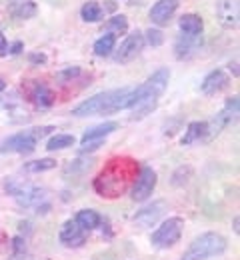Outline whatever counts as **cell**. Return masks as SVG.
<instances>
[{
	"instance_id": "7",
	"label": "cell",
	"mask_w": 240,
	"mask_h": 260,
	"mask_svg": "<svg viewBox=\"0 0 240 260\" xmlns=\"http://www.w3.org/2000/svg\"><path fill=\"white\" fill-rule=\"evenodd\" d=\"M236 114H238V96H232L226 102V106H224L210 122H206L204 140H212L214 136H218L222 130L226 128V126L236 118Z\"/></svg>"
},
{
	"instance_id": "34",
	"label": "cell",
	"mask_w": 240,
	"mask_h": 260,
	"mask_svg": "<svg viewBox=\"0 0 240 260\" xmlns=\"http://www.w3.org/2000/svg\"><path fill=\"white\" fill-rule=\"evenodd\" d=\"M8 52H10V54H20V52H22V42H14Z\"/></svg>"
},
{
	"instance_id": "3",
	"label": "cell",
	"mask_w": 240,
	"mask_h": 260,
	"mask_svg": "<svg viewBox=\"0 0 240 260\" xmlns=\"http://www.w3.org/2000/svg\"><path fill=\"white\" fill-rule=\"evenodd\" d=\"M168 78H170V70L168 68H158L144 84L140 86H132L130 90V108H134L136 104H142V102H152L156 104V100L160 98V94L166 90L168 86Z\"/></svg>"
},
{
	"instance_id": "22",
	"label": "cell",
	"mask_w": 240,
	"mask_h": 260,
	"mask_svg": "<svg viewBox=\"0 0 240 260\" xmlns=\"http://www.w3.org/2000/svg\"><path fill=\"white\" fill-rule=\"evenodd\" d=\"M80 16H82L86 22H100L104 18V8L98 2L90 0V2H86V4L80 8Z\"/></svg>"
},
{
	"instance_id": "9",
	"label": "cell",
	"mask_w": 240,
	"mask_h": 260,
	"mask_svg": "<svg viewBox=\"0 0 240 260\" xmlns=\"http://www.w3.org/2000/svg\"><path fill=\"white\" fill-rule=\"evenodd\" d=\"M144 48V34L132 32L126 36V40L120 44V48L114 52V60L120 64H126L130 60H134Z\"/></svg>"
},
{
	"instance_id": "1",
	"label": "cell",
	"mask_w": 240,
	"mask_h": 260,
	"mask_svg": "<svg viewBox=\"0 0 240 260\" xmlns=\"http://www.w3.org/2000/svg\"><path fill=\"white\" fill-rule=\"evenodd\" d=\"M130 90L132 86H122V88L100 92L96 96L80 102L76 108H72V114L78 118H84V116H96V114H112V112L130 108V100H128Z\"/></svg>"
},
{
	"instance_id": "10",
	"label": "cell",
	"mask_w": 240,
	"mask_h": 260,
	"mask_svg": "<svg viewBox=\"0 0 240 260\" xmlns=\"http://www.w3.org/2000/svg\"><path fill=\"white\" fill-rule=\"evenodd\" d=\"M216 18L224 28H236L238 26V0H216Z\"/></svg>"
},
{
	"instance_id": "15",
	"label": "cell",
	"mask_w": 240,
	"mask_h": 260,
	"mask_svg": "<svg viewBox=\"0 0 240 260\" xmlns=\"http://www.w3.org/2000/svg\"><path fill=\"white\" fill-rule=\"evenodd\" d=\"M28 96H30V100L35 102L38 108H50V106L54 104V92H52L46 84H42V82L30 84Z\"/></svg>"
},
{
	"instance_id": "21",
	"label": "cell",
	"mask_w": 240,
	"mask_h": 260,
	"mask_svg": "<svg viewBox=\"0 0 240 260\" xmlns=\"http://www.w3.org/2000/svg\"><path fill=\"white\" fill-rule=\"evenodd\" d=\"M206 136V122H190L188 128L182 136V146H190L198 140H204Z\"/></svg>"
},
{
	"instance_id": "32",
	"label": "cell",
	"mask_w": 240,
	"mask_h": 260,
	"mask_svg": "<svg viewBox=\"0 0 240 260\" xmlns=\"http://www.w3.org/2000/svg\"><path fill=\"white\" fill-rule=\"evenodd\" d=\"M28 58H30V62H32V64H44V62H46V56H44V54H38V52L30 54Z\"/></svg>"
},
{
	"instance_id": "36",
	"label": "cell",
	"mask_w": 240,
	"mask_h": 260,
	"mask_svg": "<svg viewBox=\"0 0 240 260\" xmlns=\"http://www.w3.org/2000/svg\"><path fill=\"white\" fill-rule=\"evenodd\" d=\"M238 222H240V220H238V216H236V218H234V232H238V230H240Z\"/></svg>"
},
{
	"instance_id": "23",
	"label": "cell",
	"mask_w": 240,
	"mask_h": 260,
	"mask_svg": "<svg viewBox=\"0 0 240 260\" xmlns=\"http://www.w3.org/2000/svg\"><path fill=\"white\" fill-rule=\"evenodd\" d=\"M114 44H116V36L114 34H104L100 36L96 42H94V54L96 56H110L112 54V50H114Z\"/></svg>"
},
{
	"instance_id": "37",
	"label": "cell",
	"mask_w": 240,
	"mask_h": 260,
	"mask_svg": "<svg viewBox=\"0 0 240 260\" xmlns=\"http://www.w3.org/2000/svg\"><path fill=\"white\" fill-rule=\"evenodd\" d=\"M4 88H6V82H4V80H2V78H0V92H2V90H4Z\"/></svg>"
},
{
	"instance_id": "31",
	"label": "cell",
	"mask_w": 240,
	"mask_h": 260,
	"mask_svg": "<svg viewBox=\"0 0 240 260\" xmlns=\"http://www.w3.org/2000/svg\"><path fill=\"white\" fill-rule=\"evenodd\" d=\"M78 74H80V68H78V66H72V68H66V70L60 72V78H62V80H72V78L78 76Z\"/></svg>"
},
{
	"instance_id": "12",
	"label": "cell",
	"mask_w": 240,
	"mask_h": 260,
	"mask_svg": "<svg viewBox=\"0 0 240 260\" xmlns=\"http://www.w3.org/2000/svg\"><path fill=\"white\" fill-rule=\"evenodd\" d=\"M60 242L68 248H78L86 242V234L74 220H66L60 228Z\"/></svg>"
},
{
	"instance_id": "30",
	"label": "cell",
	"mask_w": 240,
	"mask_h": 260,
	"mask_svg": "<svg viewBox=\"0 0 240 260\" xmlns=\"http://www.w3.org/2000/svg\"><path fill=\"white\" fill-rule=\"evenodd\" d=\"M90 166V162L86 160V162H82V160H74L72 164L66 166V172H80V170H86Z\"/></svg>"
},
{
	"instance_id": "6",
	"label": "cell",
	"mask_w": 240,
	"mask_h": 260,
	"mask_svg": "<svg viewBox=\"0 0 240 260\" xmlns=\"http://www.w3.org/2000/svg\"><path fill=\"white\" fill-rule=\"evenodd\" d=\"M182 230H184V220L180 216H172V218L164 220L160 226L154 230L150 242L156 248H170L180 240Z\"/></svg>"
},
{
	"instance_id": "29",
	"label": "cell",
	"mask_w": 240,
	"mask_h": 260,
	"mask_svg": "<svg viewBox=\"0 0 240 260\" xmlns=\"http://www.w3.org/2000/svg\"><path fill=\"white\" fill-rule=\"evenodd\" d=\"M144 42H148L150 46H160L164 42V34H162V30H158V28H150V30H146V34H144Z\"/></svg>"
},
{
	"instance_id": "20",
	"label": "cell",
	"mask_w": 240,
	"mask_h": 260,
	"mask_svg": "<svg viewBox=\"0 0 240 260\" xmlns=\"http://www.w3.org/2000/svg\"><path fill=\"white\" fill-rule=\"evenodd\" d=\"M116 128H118L116 122H104V124H98V126H92V128H88L82 134V142H88V140H104L108 134H112Z\"/></svg>"
},
{
	"instance_id": "4",
	"label": "cell",
	"mask_w": 240,
	"mask_h": 260,
	"mask_svg": "<svg viewBox=\"0 0 240 260\" xmlns=\"http://www.w3.org/2000/svg\"><path fill=\"white\" fill-rule=\"evenodd\" d=\"M226 238L218 232H206L198 236L182 254V260H210L226 252Z\"/></svg>"
},
{
	"instance_id": "11",
	"label": "cell",
	"mask_w": 240,
	"mask_h": 260,
	"mask_svg": "<svg viewBox=\"0 0 240 260\" xmlns=\"http://www.w3.org/2000/svg\"><path fill=\"white\" fill-rule=\"evenodd\" d=\"M180 0H158L152 8H150V20L156 26H166L172 20L174 12L178 10Z\"/></svg>"
},
{
	"instance_id": "25",
	"label": "cell",
	"mask_w": 240,
	"mask_h": 260,
	"mask_svg": "<svg viewBox=\"0 0 240 260\" xmlns=\"http://www.w3.org/2000/svg\"><path fill=\"white\" fill-rule=\"evenodd\" d=\"M36 14V4L32 0H20V2H16V6L12 8V16H16V18H32Z\"/></svg>"
},
{
	"instance_id": "14",
	"label": "cell",
	"mask_w": 240,
	"mask_h": 260,
	"mask_svg": "<svg viewBox=\"0 0 240 260\" xmlns=\"http://www.w3.org/2000/svg\"><path fill=\"white\" fill-rule=\"evenodd\" d=\"M200 44H202V36H186V34H182L174 44L176 56L180 60L182 58H190L192 54H196L200 50Z\"/></svg>"
},
{
	"instance_id": "27",
	"label": "cell",
	"mask_w": 240,
	"mask_h": 260,
	"mask_svg": "<svg viewBox=\"0 0 240 260\" xmlns=\"http://www.w3.org/2000/svg\"><path fill=\"white\" fill-rule=\"evenodd\" d=\"M106 28H108V32L110 34H124L128 30V18L124 16V14H116V16H112L108 22H106Z\"/></svg>"
},
{
	"instance_id": "2",
	"label": "cell",
	"mask_w": 240,
	"mask_h": 260,
	"mask_svg": "<svg viewBox=\"0 0 240 260\" xmlns=\"http://www.w3.org/2000/svg\"><path fill=\"white\" fill-rule=\"evenodd\" d=\"M130 160H112V164L98 174V178L94 180V188L100 196L106 198H116L120 196L126 186H128V178H130Z\"/></svg>"
},
{
	"instance_id": "13",
	"label": "cell",
	"mask_w": 240,
	"mask_h": 260,
	"mask_svg": "<svg viewBox=\"0 0 240 260\" xmlns=\"http://www.w3.org/2000/svg\"><path fill=\"white\" fill-rule=\"evenodd\" d=\"M228 82H230L228 74L222 68H216L202 80V92L204 94H218L220 90H224L228 86Z\"/></svg>"
},
{
	"instance_id": "16",
	"label": "cell",
	"mask_w": 240,
	"mask_h": 260,
	"mask_svg": "<svg viewBox=\"0 0 240 260\" xmlns=\"http://www.w3.org/2000/svg\"><path fill=\"white\" fill-rule=\"evenodd\" d=\"M162 208H164V202H156V204H152V206H148V208L140 210L136 216H134V222H136L138 226H142V228L154 224V222L160 218V214L164 212Z\"/></svg>"
},
{
	"instance_id": "33",
	"label": "cell",
	"mask_w": 240,
	"mask_h": 260,
	"mask_svg": "<svg viewBox=\"0 0 240 260\" xmlns=\"http://www.w3.org/2000/svg\"><path fill=\"white\" fill-rule=\"evenodd\" d=\"M8 52V42H6V36L0 34V56H4Z\"/></svg>"
},
{
	"instance_id": "8",
	"label": "cell",
	"mask_w": 240,
	"mask_h": 260,
	"mask_svg": "<svg viewBox=\"0 0 240 260\" xmlns=\"http://www.w3.org/2000/svg\"><path fill=\"white\" fill-rule=\"evenodd\" d=\"M156 172L150 168V166H144V168H140V172H138L136 180H134V184H132V200H136V202H144L148 196L154 192V188H156Z\"/></svg>"
},
{
	"instance_id": "18",
	"label": "cell",
	"mask_w": 240,
	"mask_h": 260,
	"mask_svg": "<svg viewBox=\"0 0 240 260\" xmlns=\"http://www.w3.org/2000/svg\"><path fill=\"white\" fill-rule=\"evenodd\" d=\"M46 200V190H40V188H30V190H26L24 194L16 196V202H18V206H22V208H40V204Z\"/></svg>"
},
{
	"instance_id": "5",
	"label": "cell",
	"mask_w": 240,
	"mask_h": 260,
	"mask_svg": "<svg viewBox=\"0 0 240 260\" xmlns=\"http://www.w3.org/2000/svg\"><path fill=\"white\" fill-rule=\"evenodd\" d=\"M52 126H40V128H30L24 132H18L10 138H6L0 146L2 152H16V154H28L36 148V142L44 138L46 134L52 132Z\"/></svg>"
},
{
	"instance_id": "24",
	"label": "cell",
	"mask_w": 240,
	"mask_h": 260,
	"mask_svg": "<svg viewBox=\"0 0 240 260\" xmlns=\"http://www.w3.org/2000/svg\"><path fill=\"white\" fill-rule=\"evenodd\" d=\"M4 188H6V192H8V194H12L14 198H16V196L24 194L26 190H30V188H32V184H30V182H24L22 178L12 176V178H8V180H6Z\"/></svg>"
},
{
	"instance_id": "26",
	"label": "cell",
	"mask_w": 240,
	"mask_h": 260,
	"mask_svg": "<svg viewBox=\"0 0 240 260\" xmlns=\"http://www.w3.org/2000/svg\"><path fill=\"white\" fill-rule=\"evenodd\" d=\"M74 144V136L72 134H54L50 140H48V144H46V148L50 150V152H54V150H62V148H68Z\"/></svg>"
},
{
	"instance_id": "28",
	"label": "cell",
	"mask_w": 240,
	"mask_h": 260,
	"mask_svg": "<svg viewBox=\"0 0 240 260\" xmlns=\"http://www.w3.org/2000/svg\"><path fill=\"white\" fill-rule=\"evenodd\" d=\"M54 166H56V160L42 158V160H35V162H26L24 164V170L26 172H44V170H52Z\"/></svg>"
},
{
	"instance_id": "35",
	"label": "cell",
	"mask_w": 240,
	"mask_h": 260,
	"mask_svg": "<svg viewBox=\"0 0 240 260\" xmlns=\"http://www.w3.org/2000/svg\"><path fill=\"white\" fill-rule=\"evenodd\" d=\"M230 70H232V74H234V76H238V68H236V62H234V64H230Z\"/></svg>"
},
{
	"instance_id": "19",
	"label": "cell",
	"mask_w": 240,
	"mask_h": 260,
	"mask_svg": "<svg viewBox=\"0 0 240 260\" xmlns=\"http://www.w3.org/2000/svg\"><path fill=\"white\" fill-rule=\"evenodd\" d=\"M74 222L86 232V230H94L96 226H100L102 216H100L96 210H88V208H86V210H80V212L76 214Z\"/></svg>"
},
{
	"instance_id": "17",
	"label": "cell",
	"mask_w": 240,
	"mask_h": 260,
	"mask_svg": "<svg viewBox=\"0 0 240 260\" xmlns=\"http://www.w3.org/2000/svg\"><path fill=\"white\" fill-rule=\"evenodd\" d=\"M178 26H180L182 34H186V36H200L202 28H204V22L198 14H184L180 18Z\"/></svg>"
}]
</instances>
